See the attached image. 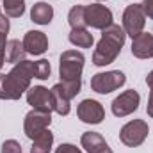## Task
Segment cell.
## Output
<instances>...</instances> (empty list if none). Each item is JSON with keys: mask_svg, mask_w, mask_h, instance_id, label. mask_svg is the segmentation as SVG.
I'll return each mask as SVG.
<instances>
[{"mask_svg": "<svg viewBox=\"0 0 153 153\" xmlns=\"http://www.w3.org/2000/svg\"><path fill=\"white\" fill-rule=\"evenodd\" d=\"M34 61H20L9 73H0V100H20L34 78Z\"/></svg>", "mask_w": 153, "mask_h": 153, "instance_id": "1", "label": "cell"}, {"mask_svg": "<svg viewBox=\"0 0 153 153\" xmlns=\"http://www.w3.org/2000/svg\"><path fill=\"white\" fill-rule=\"evenodd\" d=\"M126 41V34L123 27L119 25H111L102 30V38L98 41L94 52H93V64L94 66H107L112 64L116 57L121 53V48Z\"/></svg>", "mask_w": 153, "mask_h": 153, "instance_id": "2", "label": "cell"}, {"mask_svg": "<svg viewBox=\"0 0 153 153\" xmlns=\"http://www.w3.org/2000/svg\"><path fill=\"white\" fill-rule=\"evenodd\" d=\"M84 62H85V57H84L82 52H76V50L62 52L61 61H59L61 80H78L82 76Z\"/></svg>", "mask_w": 153, "mask_h": 153, "instance_id": "3", "label": "cell"}, {"mask_svg": "<svg viewBox=\"0 0 153 153\" xmlns=\"http://www.w3.org/2000/svg\"><path fill=\"white\" fill-rule=\"evenodd\" d=\"M148 134H150V126L144 119H132L126 125H123V128L119 130V141L128 148H135L146 141Z\"/></svg>", "mask_w": 153, "mask_h": 153, "instance_id": "4", "label": "cell"}, {"mask_svg": "<svg viewBox=\"0 0 153 153\" xmlns=\"http://www.w3.org/2000/svg\"><path fill=\"white\" fill-rule=\"evenodd\" d=\"M126 76L119 70H111V71H102L96 73L91 78V89L98 94H109L116 89H119L121 85H125Z\"/></svg>", "mask_w": 153, "mask_h": 153, "instance_id": "5", "label": "cell"}, {"mask_svg": "<svg viewBox=\"0 0 153 153\" xmlns=\"http://www.w3.org/2000/svg\"><path fill=\"white\" fill-rule=\"evenodd\" d=\"M146 25V14L141 7V4H130L126 5L123 13V30L126 36L135 38L144 30Z\"/></svg>", "mask_w": 153, "mask_h": 153, "instance_id": "6", "label": "cell"}, {"mask_svg": "<svg viewBox=\"0 0 153 153\" xmlns=\"http://www.w3.org/2000/svg\"><path fill=\"white\" fill-rule=\"evenodd\" d=\"M52 123V112L48 111H39V109H32L30 112H27L25 121H23V130L25 135L32 141L36 139L41 132H45Z\"/></svg>", "mask_w": 153, "mask_h": 153, "instance_id": "7", "label": "cell"}, {"mask_svg": "<svg viewBox=\"0 0 153 153\" xmlns=\"http://www.w3.org/2000/svg\"><path fill=\"white\" fill-rule=\"evenodd\" d=\"M139 103H141V96L135 89H128V91H123L119 96H116L112 100V114L116 117H125V116L134 114L137 109H139Z\"/></svg>", "mask_w": 153, "mask_h": 153, "instance_id": "8", "label": "cell"}, {"mask_svg": "<svg viewBox=\"0 0 153 153\" xmlns=\"http://www.w3.org/2000/svg\"><path fill=\"white\" fill-rule=\"evenodd\" d=\"M112 11L109 7H105L103 4H91L85 5V23L93 29L103 30L107 27L112 25Z\"/></svg>", "mask_w": 153, "mask_h": 153, "instance_id": "9", "label": "cell"}, {"mask_svg": "<svg viewBox=\"0 0 153 153\" xmlns=\"http://www.w3.org/2000/svg\"><path fill=\"white\" fill-rule=\"evenodd\" d=\"M76 116L82 123H87V125H98L105 119V111H103V105L96 100H82L76 107Z\"/></svg>", "mask_w": 153, "mask_h": 153, "instance_id": "10", "label": "cell"}, {"mask_svg": "<svg viewBox=\"0 0 153 153\" xmlns=\"http://www.w3.org/2000/svg\"><path fill=\"white\" fill-rule=\"evenodd\" d=\"M27 103L32 105V109L52 112V93L43 85L29 87L27 89Z\"/></svg>", "mask_w": 153, "mask_h": 153, "instance_id": "11", "label": "cell"}, {"mask_svg": "<svg viewBox=\"0 0 153 153\" xmlns=\"http://www.w3.org/2000/svg\"><path fill=\"white\" fill-rule=\"evenodd\" d=\"M23 48L30 55H43L48 50V38L41 30H29L23 38Z\"/></svg>", "mask_w": 153, "mask_h": 153, "instance_id": "12", "label": "cell"}, {"mask_svg": "<svg viewBox=\"0 0 153 153\" xmlns=\"http://www.w3.org/2000/svg\"><path fill=\"white\" fill-rule=\"evenodd\" d=\"M132 55L137 59H152L153 57V34L141 32L132 38Z\"/></svg>", "mask_w": 153, "mask_h": 153, "instance_id": "13", "label": "cell"}, {"mask_svg": "<svg viewBox=\"0 0 153 153\" xmlns=\"http://www.w3.org/2000/svg\"><path fill=\"white\" fill-rule=\"evenodd\" d=\"M80 144L87 153H112L107 141L98 132H84L80 137Z\"/></svg>", "mask_w": 153, "mask_h": 153, "instance_id": "14", "label": "cell"}, {"mask_svg": "<svg viewBox=\"0 0 153 153\" xmlns=\"http://www.w3.org/2000/svg\"><path fill=\"white\" fill-rule=\"evenodd\" d=\"M52 111L57 112L59 116H68L70 114V98L66 96L64 89L61 84H55L52 89Z\"/></svg>", "mask_w": 153, "mask_h": 153, "instance_id": "15", "label": "cell"}, {"mask_svg": "<svg viewBox=\"0 0 153 153\" xmlns=\"http://www.w3.org/2000/svg\"><path fill=\"white\" fill-rule=\"evenodd\" d=\"M53 18V7L46 2H36L30 9V20L38 25H48Z\"/></svg>", "mask_w": 153, "mask_h": 153, "instance_id": "16", "label": "cell"}, {"mask_svg": "<svg viewBox=\"0 0 153 153\" xmlns=\"http://www.w3.org/2000/svg\"><path fill=\"white\" fill-rule=\"evenodd\" d=\"M25 48H23V43H20V39H9L7 45H5V62H11V64H16L20 61H25Z\"/></svg>", "mask_w": 153, "mask_h": 153, "instance_id": "17", "label": "cell"}, {"mask_svg": "<svg viewBox=\"0 0 153 153\" xmlns=\"http://www.w3.org/2000/svg\"><path fill=\"white\" fill-rule=\"evenodd\" d=\"M53 146V134L50 132V128H46L45 132H41L36 139H32V148L30 153H50Z\"/></svg>", "mask_w": 153, "mask_h": 153, "instance_id": "18", "label": "cell"}, {"mask_svg": "<svg viewBox=\"0 0 153 153\" xmlns=\"http://www.w3.org/2000/svg\"><path fill=\"white\" fill-rule=\"evenodd\" d=\"M68 39H70L71 45H75L78 48H91L93 43H94L93 34H91L87 29H75V30H71L70 36H68Z\"/></svg>", "mask_w": 153, "mask_h": 153, "instance_id": "19", "label": "cell"}, {"mask_svg": "<svg viewBox=\"0 0 153 153\" xmlns=\"http://www.w3.org/2000/svg\"><path fill=\"white\" fill-rule=\"evenodd\" d=\"M68 23L71 27V30L75 29H85V5H73L68 13Z\"/></svg>", "mask_w": 153, "mask_h": 153, "instance_id": "20", "label": "cell"}, {"mask_svg": "<svg viewBox=\"0 0 153 153\" xmlns=\"http://www.w3.org/2000/svg\"><path fill=\"white\" fill-rule=\"evenodd\" d=\"M2 4L9 18H22L25 13V0H2Z\"/></svg>", "mask_w": 153, "mask_h": 153, "instance_id": "21", "label": "cell"}, {"mask_svg": "<svg viewBox=\"0 0 153 153\" xmlns=\"http://www.w3.org/2000/svg\"><path fill=\"white\" fill-rule=\"evenodd\" d=\"M34 78H39V80H46L50 76V62L46 59H39V61H34Z\"/></svg>", "mask_w": 153, "mask_h": 153, "instance_id": "22", "label": "cell"}, {"mask_svg": "<svg viewBox=\"0 0 153 153\" xmlns=\"http://www.w3.org/2000/svg\"><path fill=\"white\" fill-rule=\"evenodd\" d=\"M59 84L62 85V89H64L66 96L71 100V98H75L76 94L80 93V87H82V78H78V80H61Z\"/></svg>", "mask_w": 153, "mask_h": 153, "instance_id": "23", "label": "cell"}, {"mask_svg": "<svg viewBox=\"0 0 153 153\" xmlns=\"http://www.w3.org/2000/svg\"><path fill=\"white\" fill-rule=\"evenodd\" d=\"M0 153H22V144L18 141H14V139H7L2 144Z\"/></svg>", "mask_w": 153, "mask_h": 153, "instance_id": "24", "label": "cell"}, {"mask_svg": "<svg viewBox=\"0 0 153 153\" xmlns=\"http://www.w3.org/2000/svg\"><path fill=\"white\" fill-rule=\"evenodd\" d=\"M55 153H82L80 152V148H76L75 144H70V143H62L57 150H55Z\"/></svg>", "mask_w": 153, "mask_h": 153, "instance_id": "25", "label": "cell"}, {"mask_svg": "<svg viewBox=\"0 0 153 153\" xmlns=\"http://www.w3.org/2000/svg\"><path fill=\"white\" fill-rule=\"evenodd\" d=\"M5 45H7V34L0 32V70L5 62Z\"/></svg>", "mask_w": 153, "mask_h": 153, "instance_id": "26", "label": "cell"}, {"mask_svg": "<svg viewBox=\"0 0 153 153\" xmlns=\"http://www.w3.org/2000/svg\"><path fill=\"white\" fill-rule=\"evenodd\" d=\"M141 7H143L146 18L153 20V0H143V2H141Z\"/></svg>", "mask_w": 153, "mask_h": 153, "instance_id": "27", "label": "cell"}, {"mask_svg": "<svg viewBox=\"0 0 153 153\" xmlns=\"http://www.w3.org/2000/svg\"><path fill=\"white\" fill-rule=\"evenodd\" d=\"M0 32L2 34H7L9 32V20L5 14H0Z\"/></svg>", "mask_w": 153, "mask_h": 153, "instance_id": "28", "label": "cell"}, {"mask_svg": "<svg viewBox=\"0 0 153 153\" xmlns=\"http://www.w3.org/2000/svg\"><path fill=\"white\" fill-rule=\"evenodd\" d=\"M146 112H148V116H150V117H153V89H150V100H148Z\"/></svg>", "mask_w": 153, "mask_h": 153, "instance_id": "29", "label": "cell"}, {"mask_svg": "<svg viewBox=\"0 0 153 153\" xmlns=\"http://www.w3.org/2000/svg\"><path fill=\"white\" fill-rule=\"evenodd\" d=\"M146 84H148L150 89H153V70L148 73V76H146Z\"/></svg>", "mask_w": 153, "mask_h": 153, "instance_id": "30", "label": "cell"}, {"mask_svg": "<svg viewBox=\"0 0 153 153\" xmlns=\"http://www.w3.org/2000/svg\"><path fill=\"white\" fill-rule=\"evenodd\" d=\"M98 2H103V0H98Z\"/></svg>", "mask_w": 153, "mask_h": 153, "instance_id": "31", "label": "cell"}, {"mask_svg": "<svg viewBox=\"0 0 153 153\" xmlns=\"http://www.w3.org/2000/svg\"><path fill=\"white\" fill-rule=\"evenodd\" d=\"M0 14H2V13H0Z\"/></svg>", "mask_w": 153, "mask_h": 153, "instance_id": "32", "label": "cell"}]
</instances>
